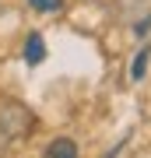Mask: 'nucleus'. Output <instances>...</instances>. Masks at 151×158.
Masks as SVG:
<instances>
[{
    "instance_id": "7ed1b4c3",
    "label": "nucleus",
    "mask_w": 151,
    "mask_h": 158,
    "mask_svg": "<svg viewBox=\"0 0 151 158\" xmlns=\"http://www.w3.org/2000/svg\"><path fill=\"white\" fill-rule=\"evenodd\" d=\"M42 56H46L42 35H28V42H25V60H28V63H42Z\"/></svg>"
},
{
    "instance_id": "20e7f679",
    "label": "nucleus",
    "mask_w": 151,
    "mask_h": 158,
    "mask_svg": "<svg viewBox=\"0 0 151 158\" xmlns=\"http://www.w3.org/2000/svg\"><path fill=\"white\" fill-rule=\"evenodd\" d=\"M148 56H151V49H148V46H141V53L134 56V67H130V77H134V81L144 77V70H148Z\"/></svg>"
},
{
    "instance_id": "f03ea898",
    "label": "nucleus",
    "mask_w": 151,
    "mask_h": 158,
    "mask_svg": "<svg viewBox=\"0 0 151 158\" xmlns=\"http://www.w3.org/2000/svg\"><path fill=\"white\" fill-rule=\"evenodd\" d=\"M46 158H78V144L70 137H56V141L46 148Z\"/></svg>"
},
{
    "instance_id": "39448f33",
    "label": "nucleus",
    "mask_w": 151,
    "mask_h": 158,
    "mask_svg": "<svg viewBox=\"0 0 151 158\" xmlns=\"http://www.w3.org/2000/svg\"><path fill=\"white\" fill-rule=\"evenodd\" d=\"M35 11H60V0H28Z\"/></svg>"
},
{
    "instance_id": "423d86ee",
    "label": "nucleus",
    "mask_w": 151,
    "mask_h": 158,
    "mask_svg": "<svg viewBox=\"0 0 151 158\" xmlns=\"http://www.w3.org/2000/svg\"><path fill=\"white\" fill-rule=\"evenodd\" d=\"M148 28H151V18H144V21H137V25H134V32H137V35H144Z\"/></svg>"
},
{
    "instance_id": "f257e3e1",
    "label": "nucleus",
    "mask_w": 151,
    "mask_h": 158,
    "mask_svg": "<svg viewBox=\"0 0 151 158\" xmlns=\"http://www.w3.org/2000/svg\"><path fill=\"white\" fill-rule=\"evenodd\" d=\"M28 127H32V113L21 102H0V151H4L7 141L25 137Z\"/></svg>"
}]
</instances>
